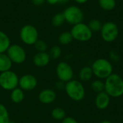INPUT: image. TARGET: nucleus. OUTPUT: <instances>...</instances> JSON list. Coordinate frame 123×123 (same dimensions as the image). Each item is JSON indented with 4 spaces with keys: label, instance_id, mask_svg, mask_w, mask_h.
I'll list each match as a JSON object with an SVG mask.
<instances>
[{
    "label": "nucleus",
    "instance_id": "f257e3e1",
    "mask_svg": "<svg viewBox=\"0 0 123 123\" xmlns=\"http://www.w3.org/2000/svg\"><path fill=\"white\" fill-rule=\"evenodd\" d=\"M105 92L112 97L117 98L123 95V79L117 74H112L105 82Z\"/></svg>",
    "mask_w": 123,
    "mask_h": 123
},
{
    "label": "nucleus",
    "instance_id": "f03ea898",
    "mask_svg": "<svg viewBox=\"0 0 123 123\" xmlns=\"http://www.w3.org/2000/svg\"><path fill=\"white\" fill-rule=\"evenodd\" d=\"M64 89L68 97L75 102H80L83 100L85 97L84 86L83 84L78 80L72 79L66 83Z\"/></svg>",
    "mask_w": 123,
    "mask_h": 123
},
{
    "label": "nucleus",
    "instance_id": "7ed1b4c3",
    "mask_svg": "<svg viewBox=\"0 0 123 123\" xmlns=\"http://www.w3.org/2000/svg\"><path fill=\"white\" fill-rule=\"evenodd\" d=\"M94 75L98 79H107L112 74L113 67L110 61L105 58H99L92 65Z\"/></svg>",
    "mask_w": 123,
    "mask_h": 123
},
{
    "label": "nucleus",
    "instance_id": "20e7f679",
    "mask_svg": "<svg viewBox=\"0 0 123 123\" xmlns=\"http://www.w3.org/2000/svg\"><path fill=\"white\" fill-rule=\"evenodd\" d=\"M70 32L74 40L79 42H87L90 40L93 36V32L88 25L83 22L73 25Z\"/></svg>",
    "mask_w": 123,
    "mask_h": 123
},
{
    "label": "nucleus",
    "instance_id": "39448f33",
    "mask_svg": "<svg viewBox=\"0 0 123 123\" xmlns=\"http://www.w3.org/2000/svg\"><path fill=\"white\" fill-rule=\"evenodd\" d=\"M19 38L27 45H34L39 39V33L37 28L32 25H25L20 29Z\"/></svg>",
    "mask_w": 123,
    "mask_h": 123
},
{
    "label": "nucleus",
    "instance_id": "423d86ee",
    "mask_svg": "<svg viewBox=\"0 0 123 123\" xmlns=\"http://www.w3.org/2000/svg\"><path fill=\"white\" fill-rule=\"evenodd\" d=\"M19 76L12 70L0 73V87L6 91H12L18 87Z\"/></svg>",
    "mask_w": 123,
    "mask_h": 123
},
{
    "label": "nucleus",
    "instance_id": "0eeeda50",
    "mask_svg": "<svg viewBox=\"0 0 123 123\" xmlns=\"http://www.w3.org/2000/svg\"><path fill=\"white\" fill-rule=\"evenodd\" d=\"M63 14L65 17L66 22L69 25H74L83 22L84 19V12L81 9L77 6L71 5L66 7Z\"/></svg>",
    "mask_w": 123,
    "mask_h": 123
},
{
    "label": "nucleus",
    "instance_id": "6e6552de",
    "mask_svg": "<svg viewBox=\"0 0 123 123\" xmlns=\"http://www.w3.org/2000/svg\"><path fill=\"white\" fill-rule=\"evenodd\" d=\"M100 32L101 37L104 41L107 43H112L118 37L119 27L116 23L109 21L102 24Z\"/></svg>",
    "mask_w": 123,
    "mask_h": 123
},
{
    "label": "nucleus",
    "instance_id": "1a4fd4ad",
    "mask_svg": "<svg viewBox=\"0 0 123 123\" xmlns=\"http://www.w3.org/2000/svg\"><path fill=\"white\" fill-rule=\"evenodd\" d=\"M6 53L12 63L15 64H22L27 58V53L25 48L18 44H11Z\"/></svg>",
    "mask_w": 123,
    "mask_h": 123
},
{
    "label": "nucleus",
    "instance_id": "9d476101",
    "mask_svg": "<svg viewBox=\"0 0 123 123\" xmlns=\"http://www.w3.org/2000/svg\"><path fill=\"white\" fill-rule=\"evenodd\" d=\"M55 74L59 81L63 83H67L72 80L74 77V70L72 67L64 61H61L57 64Z\"/></svg>",
    "mask_w": 123,
    "mask_h": 123
},
{
    "label": "nucleus",
    "instance_id": "9b49d317",
    "mask_svg": "<svg viewBox=\"0 0 123 123\" xmlns=\"http://www.w3.org/2000/svg\"><path fill=\"white\" fill-rule=\"evenodd\" d=\"M37 86V79L32 74H25L19 78V85L21 89L25 91H32Z\"/></svg>",
    "mask_w": 123,
    "mask_h": 123
},
{
    "label": "nucleus",
    "instance_id": "f8f14e48",
    "mask_svg": "<svg viewBox=\"0 0 123 123\" xmlns=\"http://www.w3.org/2000/svg\"><path fill=\"white\" fill-rule=\"evenodd\" d=\"M56 92L51 89H45L42 90L37 96L40 102L44 105H49L55 102L56 99Z\"/></svg>",
    "mask_w": 123,
    "mask_h": 123
},
{
    "label": "nucleus",
    "instance_id": "ddd939ff",
    "mask_svg": "<svg viewBox=\"0 0 123 123\" xmlns=\"http://www.w3.org/2000/svg\"><path fill=\"white\" fill-rule=\"evenodd\" d=\"M51 58L50 55L47 52H37L32 58V62L34 65L38 68H43L47 66Z\"/></svg>",
    "mask_w": 123,
    "mask_h": 123
},
{
    "label": "nucleus",
    "instance_id": "4468645a",
    "mask_svg": "<svg viewBox=\"0 0 123 123\" xmlns=\"http://www.w3.org/2000/svg\"><path fill=\"white\" fill-rule=\"evenodd\" d=\"M95 105L99 110H105L110 102V97L104 91L97 94L95 98Z\"/></svg>",
    "mask_w": 123,
    "mask_h": 123
},
{
    "label": "nucleus",
    "instance_id": "2eb2a0df",
    "mask_svg": "<svg viewBox=\"0 0 123 123\" xmlns=\"http://www.w3.org/2000/svg\"><path fill=\"white\" fill-rule=\"evenodd\" d=\"M12 64V62L6 53H0V73L11 70Z\"/></svg>",
    "mask_w": 123,
    "mask_h": 123
},
{
    "label": "nucleus",
    "instance_id": "dca6fc26",
    "mask_svg": "<svg viewBox=\"0 0 123 123\" xmlns=\"http://www.w3.org/2000/svg\"><path fill=\"white\" fill-rule=\"evenodd\" d=\"M25 99V92L19 87H17L16 89L11 91L10 93V99L14 104L21 103Z\"/></svg>",
    "mask_w": 123,
    "mask_h": 123
},
{
    "label": "nucleus",
    "instance_id": "f3484780",
    "mask_svg": "<svg viewBox=\"0 0 123 123\" xmlns=\"http://www.w3.org/2000/svg\"><path fill=\"white\" fill-rule=\"evenodd\" d=\"M11 45L9 37L4 31L0 30V53H4Z\"/></svg>",
    "mask_w": 123,
    "mask_h": 123
},
{
    "label": "nucleus",
    "instance_id": "a211bd4d",
    "mask_svg": "<svg viewBox=\"0 0 123 123\" xmlns=\"http://www.w3.org/2000/svg\"><path fill=\"white\" fill-rule=\"evenodd\" d=\"M93 75L94 74L92 67L84 66L80 70L79 74V77L81 81H89V80L92 79Z\"/></svg>",
    "mask_w": 123,
    "mask_h": 123
},
{
    "label": "nucleus",
    "instance_id": "6ab92c4d",
    "mask_svg": "<svg viewBox=\"0 0 123 123\" xmlns=\"http://www.w3.org/2000/svg\"><path fill=\"white\" fill-rule=\"evenodd\" d=\"M74 38L70 31H64L61 32L58 36V42L62 45H69Z\"/></svg>",
    "mask_w": 123,
    "mask_h": 123
},
{
    "label": "nucleus",
    "instance_id": "aec40b11",
    "mask_svg": "<svg viewBox=\"0 0 123 123\" xmlns=\"http://www.w3.org/2000/svg\"><path fill=\"white\" fill-rule=\"evenodd\" d=\"M98 4L101 9L105 11H112L116 6V0H98Z\"/></svg>",
    "mask_w": 123,
    "mask_h": 123
},
{
    "label": "nucleus",
    "instance_id": "412c9836",
    "mask_svg": "<svg viewBox=\"0 0 123 123\" xmlns=\"http://www.w3.org/2000/svg\"><path fill=\"white\" fill-rule=\"evenodd\" d=\"M65 22H66V20H65V17H64L63 12L56 13L55 14L53 15L51 19L52 25L55 27H59L62 26Z\"/></svg>",
    "mask_w": 123,
    "mask_h": 123
},
{
    "label": "nucleus",
    "instance_id": "4be33fe9",
    "mask_svg": "<svg viewBox=\"0 0 123 123\" xmlns=\"http://www.w3.org/2000/svg\"><path fill=\"white\" fill-rule=\"evenodd\" d=\"M51 116L55 120H63L66 117V111L61 107H55L51 111Z\"/></svg>",
    "mask_w": 123,
    "mask_h": 123
},
{
    "label": "nucleus",
    "instance_id": "5701e85b",
    "mask_svg": "<svg viewBox=\"0 0 123 123\" xmlns=\"http://www.w3.org/2000/svg\"><path fill=\"white\" fill-rule=\"evenodd\" d=\"M9 114L7 108L0 103V123H9Z\"/></svg>",
    "mask_w": 123,
    "mask_h": 123
},
{
    "label": "nucleus",
    "instance_id": "b1692460",
    "mask_svg": "<svg viewBox=\"0 0 123 123\" xmlns=\"http://www.w3.org/2000/svg\"><path fill=\"white\" fill-rule=\"evenodd\" d=\"M88 26L90 28V30L92 31V32H100L102 27V23L99 19H92L89 22Z\"/></svg>",
    "mask_w": 123,
    "mask_h": 123
},
{
    "label": "nucleus",
    "instance_id": "393cba45",
    "mask_svg": "<svg viewBox=\"0 0 123 123\" xmlns=\"http://www.w3.org/2000/svg\"><path fill=\"white\" fill-rule=\"evenodd\" d=\"M49 55L51 59L53 60H56L59 58L62 54V50L60 46L58 45H54L53 46L49 51Z\"/></svg>",
    "mask_w": 123,
    "mask_h": 123
},
{
    "label": "nucleus",
    "instance_id": "a878e982",
    "mask_svg": "<svg viewBox=\"0 0 123 123\" xmlns=\"http://www.w3.org/2000/svg\"><path fill=\"white\" fill-rule=\"evenodd\" d=\"M92 89L97 94L105 91V83L101 80H95L91 84Z\"/></svg>",
    "mask_w": 123,
    "mask_h": 123
},
{
    "label": "nucleus",
    "instance_id": "bb28decb",
    "mask_svg": "<svg viewBox=\"0 0 123 123\" xmlns=\"http://www.w3.org/2000/svg\"><path fill=\"white\" fill-rule=\"evenodd\" d=\"M34 46L37 52H46L48 49V44L43 40L38 39V40L35 43Z\"/></svg>",
    "mask_w": 123,
    "mask_h": 123
},
{
    "label": "nucleus",
    "instance_id": "cd10ccee",
    "mask_svg": "<svg viewBox=\"0 0 123 123\" xmlns=\"http://www.w3.org/2000/svg\"><path fill=\"white\" fill-rule=\"evenodd\" d=\"M61 123H79L76 120L71 117H66L63 120H61Z\"/></svg>",
    "mask_w": 123,
    "mask_h": 123
},
{
    "label": "nucleus",
    "instance_id": "c85d7f7f",
    "mask_svg": "<svg viewBox=\"0 0 123 123\" xmlns=\"http://www.w3.org/2000/svg\"><path fill=\"white\" fill-rule=\"evenodd\" d=\"M110 58L112 61H119V55L117 53L114 52V51H112L110 53Z\"/></svg>",
    "mask_w": 123,
    "mask_h": 123
},
{
    "label": "nucleus",
    "instance_id": "c756f323",
    "mask_svg": "<svg viewBox=\"0 0 123 123\" xmlns=\"http://www.w3.org/2000/svg\"><path fill=\"white\" fill-rule=\"evenodd\" d=\"M31 1L32 3L35 6H41L45 3V1H46V0H31Z\"/></svg>",
    "mask_w": 123,
    "mask_h": 123
},
{
    "label": "nucleus",
    "instance_id": "7c9ffc66",
    "mask_svg": "<svg viewBox=\"0 0 123 123\" xmlns=\"http://www.w3.org/2000/svg\"><path fill=\"white\" fill-rule=\"evenodd\" d=\"M47 3L50 5H55L57 4H59L60 0H46Z\"/></svg>",
    "mask_w": 123,
    "mask_h": 123
},
{
    "label": "nucleus",
    "instance_id": "2f4dec72",
    "mask_svg": "<svg viewBox=\"0 0 123 123\" xmlns=\"http://www.w3.org/2000/svg\"><path fill=\"white\" fill-rule=\"evenodd\" d=\"M77 4H85L89 0H74Z\"/></svg>",
    "mask_w": 123,
    "mask_h": 123
},
{
    "label": "nucleus",
    "instance_id": "473e14b6",
    "mask_svg": "<svg viewBox=\"0 0 123 123\" xmlns=\"http://www.w3.org/2000/svg\"><path fill=\"white\" fill-rule=\"evenodd\" d=\"M70 0H60V2L59 4H67L68 2H69Z\"/></svg>",
    "mask_w": 123,
    "mask_h": 123
},
{
    "label": "nucleus",
    "instance_id": "72a5a7b5",
    "mask_svg": "<svg viewBox=\"0 0 123 123\" xmlns=\"http://www.w3.org/2000/svg\"><path fill=\"white\" fill-rule=\"evenodd\" d=\"M100 123H112L110 121H108V120H104L102 122H101Z\"/></svg>",
    "mask_w": 123,
    "mask_h": 123
},
{
    "label": "nucleus",
    "instance_id": "f704fd0d",
    "mask_svg": "<svg viewBox=\"0 0 123 123\" xmlns=\"http://www.w3.org/2000/svg\"><path fill=\"white\" fill-rule=\"evenodd\" d=\"M9 123H15V122H13V121H9Z\"/></svg>",
    "mask_w": 123,
    "mask_h": 123
},
{
    "label": "nucleus",
    "instance_id": "c9c22d12",
    "mask_svg": "<svg viewBox=\"0 0 123 123\" xmlns=\"http://www.w3.org/2000/svg\"><path fill=\"white\" fill-rule=\"evenodd\" d=\"M122 1H123V0H122Z\"/></svg>",
    "mask_w": 123,
    "mask_h": 123
}]
</instances>
